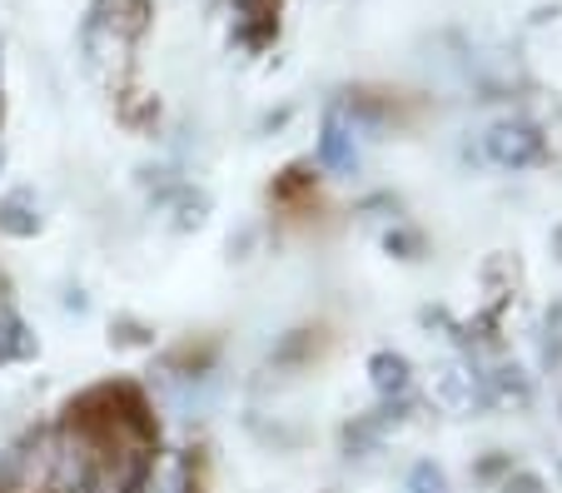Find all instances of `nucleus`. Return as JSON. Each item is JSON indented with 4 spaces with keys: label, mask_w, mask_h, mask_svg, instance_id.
Masks as SVG:
<instances>
[{
    "label": "nucleus",
    "mask_w": 562,
    "mask_h": 493,
    "mask_svg": "<svg viewBox=\"0 0 562 493\" xmlns=\"http://www.w3.org/2000/svg\"><path fill=\"white\" fill-rule=\"evenodd\" d=\"M239 5V21H245V41L265 45L279 25V0H234Z\"/></svg>",
    "instance_id": "obj_7"
},
{
    "label": "nucleus",
    "mask_w": 562,
    "mask_h": 493,
    "mask_svg": "<svg viewBox=\"0 0 562 493\" xmlns=\"http://www.w3.org/2000/svg\"><path fill=\"white\" fill-rule=\"evenodd\" d=\"M548 355H552V359H562V304H558V329L548 324Z\"/></svg>",
    "instance_id": "obj_14"
},
{
    "label": "nucleus",
    "mask_w": 562,
    "mask_h": 493,
    "mask_svg": "<svg viewBox=\"0 0 562 493\" xmlns=\"http://www.w3.org/2000/svg\"><path fill=\"white\" fill-rule=\"evenodd\" d=\"M414 493H448L443 473H438L434 463H418V469H414Z\"/></svg>",
    "instance_id": "obj_10"
},
{
    "label": "nucleus",
    "mask_w": 562,
    "mask_h": 493,
    "mask_svg": "<svg viewBox=\"0 0 562 493\" xmlns=\"http://www.w3.org/2000/svg\"><path fill=\"white\" fill-rule=\"evenodd\" d=\"M145 493H200L194 489V463L190 459H165L159 469H149Z\"/></svg>",
    "instance_id": "obj_8"
},
{
    "label": "nucleus",
    "mask_w": 562,
    "mask_h": 493,
    "mask_svg": "<svg viewBox=\"0 0 562 493\" xmlns=\"http://www.w3.org/2000/svg\"><path fill=\"white\" fill-rule=\"evenodd\" d=\"M318 160L329 170H353V135L344 130L339 115L324 120V139H318Z\"/></svg>",
    "instance_id": "obj_6"
},
{
    "label": "nucleus",
    "mask_w": 562,
    "mask_h": 493,
    "mask_svg": "<svg viewBox=\"0 0 562 493\" xmlns=\"http://www.w3.org/2000/svg\"><path fill=\"white\" fill-rule=\"evenodd\" d=\"M503 493H548V489H542L538 473H513L508 489H503Z\"/></svg>",
    "instance_id": "obj_12"
},
{
    "label": "nucleus",
    "mask_w": 562,
    "mask_h": 493,
    "mask_svg": "<svg viewBox=\"0 0 562 493\" xmlns=\"http://www.w3.org/2000/svg\"><path fill=\"white\" fill-rule=\"evenodd\" d=\"M115 344H149V329L139 320H115Z\"/></svg>",
    "instance_id": "obj_11"
},
{
    "label": "nucleus",
    "mask_w": 562,
    "mask_h": 493,
    "mask_svg": "<svg viewBox=\"0 0 562 493\" xmlns=\"http://www.w3.org/2000/svg\"><path fill=\"white\" fill-rule=\"evenodd\" d=\"M149 0H95L90 5V21L86 25H100V31L120 35V41H139L149 25Z\"/></svg>",
    "instance_id": "obj_1"
},
{
    "label": "nucleus",
    "mask_w": 562,
    "mask_h": 493,
    "mask_svg": "<svg viewBox=\"0 0 562 493\" xmlns=\"http://www.w3.org/2000/svg\"><path fill=\"white\" fill-rule=\"evenodd\" d=\"M389 249H404V259H414L418 249H424V239L408 235V229H398V235H389Z\"/></svg>",
    "instance_id": "obj_13"
},
{
    "label": "nucleus",
    "mask_w": 562,
    "mask_h": 493,
    "mask_svg": "<svg viewBox=\"0 0 562 493\" xmlns=\"http://www.w3.org/2000/svg\"><path fill=\"white\" fill-rule=\"evenodd\" d=\"M369 374H373V389H379L383 399L408 394V384H414V369H408V359L404 355H389V349L369 359Z\"/></svg>",
    "instance_id": "obj_4"
},
{
    "label": "nucleus",
    "mask_w": 562,
    "mask_h": 493,
    "mask_svg": "<svg viewBox=\"0 0 562 493\" xmlns=\"http://www.w3.org/2000/svg\"><path fill=\"white\" fill-rule=\"evenodd\" d=\"M269 200L279 204V210H289V215H299V210H308V200H314V175L304 170V165H294V170H284L274 180V190H269Z\"/></svg>",
    "instance_id": "obj_5"
},
{
    "label": "nucleus",
    "mask_w": 562,
    "mask_h": 493,
    "mask_svg": "<svg viewBox=\"0 0 562 493\" xmlns=\"http://www.w3.org/2000/svg\"><path fill=\"white\" fill-rule=\"evenodd\" d=\"M45 229V215H41V200L31 190H11L0 200V235L11 239H35Z\"/></svg>",
    "instance_id": "obj_3"
},
{
    "label": "nucleus",
    "mask_w": 562,
    "mask_h": 493,
    "mask_svg": "<svg viewBox=\"0 0 562 493\" xmlns=\"http://www.w3.org/2000/svg\"><path fill=\"white\" fill-rule=\"evenodd\" d=\"M542 155V139L532 135L528 125H498L488 135V160L503 165V170H522V165H532Z\"/></svg>",
    "instance_id": "obj_2"
},
{
    "label": "nucleus",
    "mask_w": 562,
    "mask_h": 493,
    "mask_svg": "<svg viewBox=\"0 0 562 493\" xmlns=\"http://www.w3.org/2000/svg\"><path fill=\"white\" fill-rule=\"evenodd\" d=\"M35 349L31 329L21 324V314L11 304H0V365H11V359H25Z\"/></svg>",
    "instance_id": "obj_9"
}]
</instances>
